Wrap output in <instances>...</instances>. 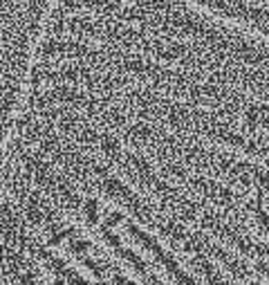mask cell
<instances>
[{
  "label": "cell",
  "instance_id": "1",
  "mask_svg": "<svg viewBox=\"0 0 269 285\" xmlns=\"http://www.w3.org/2000/svg\"><path fill=\"white\" fill-rule=\"evenodd\" d=\"M258 267H260V269H262V272H265V274H267V276H269V267H265V265H258Z\"/></svg>",
  "mask_w": 269,
  "mask_h": 285
},
{
  "label": "cell",
  "instance_id": "2",
  "mask_svg": "<svg viewBox=\"0 0 269 285\" xmlns=\"http://www.w3.org/2000/svg\"><path fill=\"white\" fill-rule=\"evenodd\" d=\"M251 285H256V283H251Z\"/></svg>",
  "mask_w": 269,
  "mask_h": 285
}]
</instances>
